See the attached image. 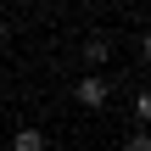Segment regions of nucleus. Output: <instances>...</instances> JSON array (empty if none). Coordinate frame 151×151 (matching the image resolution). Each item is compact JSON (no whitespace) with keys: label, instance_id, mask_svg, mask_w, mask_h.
<instances>
[{"label":"nucleus","instance_id":"obj_1","mask_svg":"<svg viewBox=\"0 0 151 151\" xmlns=\"http://www.w3.org/2000/svg\"><path fill=\"white\" fill-rule=\"evenodd\" d=\"M73 101H78L84 112H101V106L112 101V78H106V73H78V78H73Z\"/></svg>","mask_w":151,"mask_h":151},{"label":"nucleus","instance_id":"obj_2","mask_svg":"<svg viewBox=\"0 0 151 151\" xmlns=\"http://www.w3.org/2000/svg\"><path fill=\"white\" fill-rule=\"evenodd\" d=\"M78 56H84V73H106V62H112V39H106V34H90V39L78 45Z\"/></svg>","mask_w":151,"mask_h":151},{"label":"nucleus","instance_id":"obj_3","mask_svg":"<svg viewBox=\"0 0 151 151\" xmlns=\"http://www.w3.org/2000/svg\"><path fill=\"white\" fill-rule=\"evenodd\" d=\"M11 151H45V129H17L11 134Z\"/></svg>","mask_w":151,"mask_h":151},{"label":"nucleus","instance_id":"obj_4","mask_svg":"<svg viewBox=\"0 0 151 151\" xmlns=\"http://www.w3.org/2000/svg\"><path fill=\"white\" fill-rule=\"evenodd\" d=\"M123 151H151V140H146V129H134V134L123 140Z\"/></svg>","mask_w":151,"mask_h":151},{"label":"nucleus","instance_id":"obj_5","mask_svg":"<svg viewBox=\"0 0 151 151\" xmlns=\"http://www.w3.org/2000/svg\"><path fill=\"white\" fill-rule=\"evenodd\" d=\"M28 6H39V0H28Z\"/></svg>","mask_w":151,"mask_h":151}]
</instances>
